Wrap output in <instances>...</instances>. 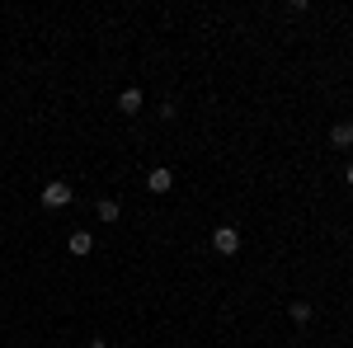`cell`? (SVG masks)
<instances>
[{
	"label": "cell",
	"instance_id": "obj_4",
	"mask_svg": "<svg viewBox=\"0 0 353 348\" xmlns=\"http://www.w3.org/2000/svg\"><path fill=\"white\" fill-rule=\"evenodd\" d=\"M146 188H151V193H170V188H174V174H170L165 165H156V170L146 174Z\"/></svg>",
	"mask_w": 353,
	"mask_h": 348
},
{
	"label": "cell",
	"instance_id": "obj_3",
	"mask_svg": "<svg viewBox=\"0 0 353 348\" xmlns=\"http://www.w3.org/2000/svg\"><path fill=\"white\" fill-rule=\"evenodd\" d=\"M141 108H146V94H141L137 85H128V90L118 94V113H128V118H132V113H141Z\"/></svg>",
	"mask_w": 353,
	"mask_h": 348
},
{
	"label": "cell",
	"instance_id": "obj_8",
	"mask_svg": "<svg viewBox=\"0 0 353 348\" xmlns=\"http://www.w3.org/2000/svg\"><path fill=\"white\" fill-rule=\"evenodd\" d=\"M288 316H292L297 325H306V320H311V301H292V306H288Z\"/></svg>",
	"mask_w": 353,
	"mask_h": 348
},
{
	"label": "cell",
	"instance_id": "obj_7",
	"mask_svg": "<svg viewBox=\"0 0 353 348\" xmlns=\"http://www.w3.org/2000/svg\"><path fill=\"white\" fill-rule=\"evenodd\" d=\"M123 207H118V198H99V221H118Z\"/></svg>",
	"mask_w": 353,
	"mask_h": 348
},
{
	"label": "cell",
	"instance_id": "obj_10",
	"mask_svg": "<svg viewBox=\"0 0 353 348\" xmlns=\"http://www.w3.org/2000/svg\"><path fill=\"white\" fill-rule=\"evenodd\" d=\"M344 179H349V184H353V165H349V174H344Z\"/></svg>",
	"mask_w": 353,
	"mask_h": 348
},
{
	"label": "cell",
	"instance_id": "obj_1",
	"mask_svg": "<svg viewBox=\"0 0 353 348\" xmlns=\"http://www.w3.org/2000/svg\"><path fill=\"white\" fill-rule=\"evenodd\" d=\"M71 198H76V188L66 184V179H52V184H43L38 188V203H43V207H66V203H71Z\"/></svg>",
	"mask_w": 353,
	"mask_h": 348
},
{
	"label": "cell",
	"instance_id": "obj_5",
	"mask_svg": "<svg viewBox=\"0 0 353 348\" xmlns=\"http://www.w3.org/2000/svg\"><path fill=\"white\" fill-rule=\"evenodd\" d=\"M66 249H71L76 259H85V254L94 249V236H90V231H71V236H66Z\"/></svg>",
	"mask_w": 353,
	"mask_h": 348
},
{
	"label": "cell",
	"instance_id": "obj_2",
	"mask_svg": "<svg viewBox=\"0 0 353 348\" xmlns=\"http://www.w3.org/2000/svg\"><path fill=\"white\" fill-rule=\"evenodd\" d=\"M212 249L226 254V259L241 254V231H236V226H217V231H212Z\"/></svg>",
	"mask_w": 353,
	"mask_h": 348
},
{
	"label": "cell",
	"instance_id": "obj_6",
	"mask_svg": "<svg viewBox=\"0 0 353 348\" xmlns=\"http://www.w3.org/2000/svg\"><path fill=\"white\" fill-rule=\"evenodd\" d=\"M330 141H334L339 151H344V146H353V123H344V118H339V123L330 127Z\"/></svg>",
	"mask_w": 353,
	"mask_h": 348
},
{
	"label": "cell",
	"instance_id": "obj_9",
	"mask_svg": "<svg viewBox=\"0 0 353 348\" xmlns=\"http://www.w3.org/2000/svg\"><path fill=\"white\" fill-rule=\"evenodd\" d=\"M90 348H109V339H90Z\"/></svg>",
	"mask_w": 353,
	"mask_h": 348
}]
</instances>
